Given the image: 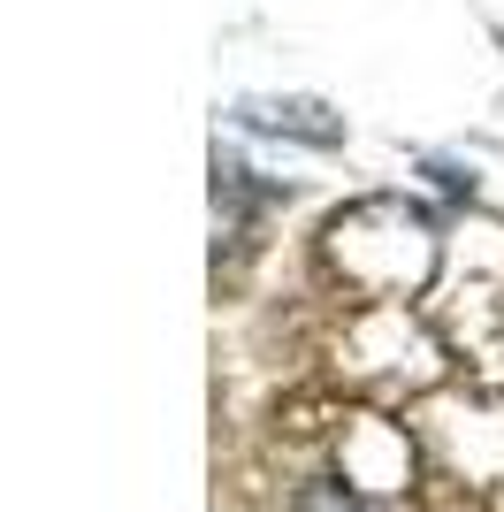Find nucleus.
<instances>
[{
    "instance_id": "nucleus-3",
    "label": "nucleus",
    "mask_w": 504,
    "mask_h": 512,
    "mask_svg": "<svg viewBox=\"0 0 504 512\" xmlns=\"http://www.w3.org/2000/svg\"><path fill=\"white\" fill-rule=\"evenodd\" d=\"M291 512H375V505L359 497V482H306Z\"/></svg>"
},
{
    "instance_id": "nucleus-1",
    "label": "nucleus",
    "mask_w": 504,
    "mask_h": 512,
    "mask_svg": "<svg viewBox=\"0 0 504 512\" xmlns=\"http://www.w3.org/2000/svg\"><path fill=\"white\" fill-rule=\"evenodd\" d=\"M329 260L367 299H413L436 276V222L413 199H359L329 222Z\"/></svg>"
},
{
    "instance_id": "nucleus-2",
    "label": "nucleus",
    "mask_w": 504,
    "mask_h": 512,
    "mask_svg": "<svg viewBox=\"0 0 504 512\" xmlns=\"http://www.w3.org/2000/svg\"><path fill=\"white\" fill-rule=\"evenodd\" d=\"M237 123L245 130H291L306 146H336V138H344V123H336L321 100H237Z\"/></svg>"
}]
</instances>
